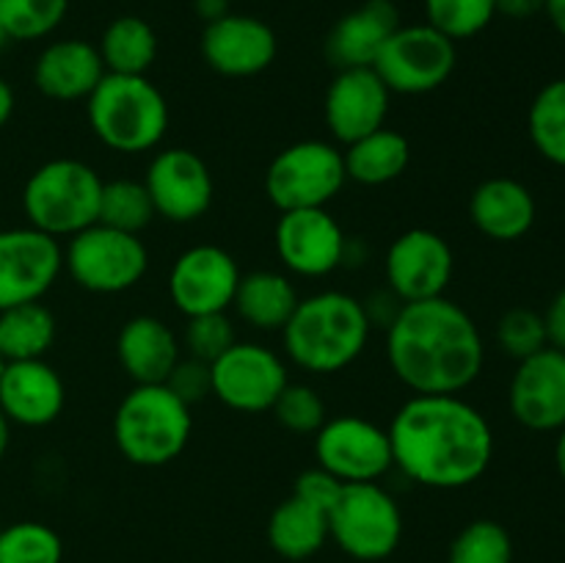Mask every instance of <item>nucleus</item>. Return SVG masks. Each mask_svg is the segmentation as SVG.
Masks as SVG:
<instances>
[{
	"mask_svg": "<svg viewBox=\"0 0 565 563\" xmlns=\"http://www.w3.org/2000/svg\"><path fill=\"white\" fill-rule=\"evenodd\" d=\"M447 563H513L511 533L494 519H475L450 541Z\"/></svg>",
	"mask_w": 565,
	"mask_h": 563,
	"instance_id": "72a5a7b5",
	"label": "nucleus"
},
{
	"mask_svg": "<svg viewBox=\"0 0 565 563\" xmlns=\"http://www.w3.org/2000/svg\"><path fill=\"white\" fill-rule=\"evenodd\" d=\"M348 182L345 158L334 144L307 138L281 149L265 171V193L279 213L329 208Z\"/></svg>",
	"mask_w": 565,
	"mask_h": 563,
	"instance_id": "1a4fd4ad",
	"label": "nucleus"
},
{
	"mask_svg": "<svg viewBox=\"0 0 565 563\" xmlns=\"http://www.w3.org/2000/svg\"><path fill=\"white\" fill-rule=\"evenodd\" d=\"M298 301L301 296L290 276L281 270H252L241 276L232 307L237 318L252 329L281 331L296 312Z\"/></svg>",
	"mask_w": 565,
	"mask_h": 563,
	"instance_id": "a878e982",
	"label": "nucleus"
},
{
	"mask_svg": "<svg viewBox=\"0 0 565 563\" xmlns=\"http://www.w3.org/2000/svg\"><path fill=\"white\" fill-rule=\"evenodd\" d=\"M66 386L53 364L44 359L6 362L0 373V412L11 425L44 428L64 412Z\"/></svg>",
	"mask_w": 565,
	"mask_h": 563,
	"instance_id": "412c9836",
	"label": "nucleus"
},
{
	"mask_svg": "<svg viewBox=\"0 0 565 563\" xmlns=\"http://www.w3.org/2000/svg\"><path fill=\"white\" fill-rule=\"evenodd\" d=\"M9 445H11V423L3 417V412H0V464H3L6 453H9Z\"/></svg>",
	"mask_w": 565,
	"mask_h": 563,
	"instance_id": "09e8293b",
	"label": "nucleus"
},
{
	"mask_svg": "<svg viewBox=\"0 0 565 563\" xmlns=\"http://www.w3.org/2000/svg\"><path fill=\"white\" fill-rule=\"evenodd\" d=\"M180 342L188 357L213 364L215 359L224 357L237 342L235 320L230 318V312H210L188 318Z\"/></svg>",
	"mask_w": 565,
	"mask_h": 563,
	"instance_id": "4c0bfd02",
	"label": "nucleus"
},
{
	"mask_svg": "<svg viewBox=\"0 0 565 563\" xmlns=\"http://www.w3.org/2000/svg\"><path fill=\"white\" fill-rule=\"evenodd\" d=\"M241 265L226 248L199 243L174 259L169 274L171 304L185 318L230 312L241 285Z\"/></svg>",
	"mask_w": 565,
	"mask_h": 563,
	"instance_id": "f3484780",
	"label": "nucleus"
},
{
	"mask_svg": "<svg viewBox=\"0 0 565 563\" xmlns=\"http://www.w3.org/2000/svg\"><path fill=\"white\" fill-rule=\"evenodd\" d=\"M180 357V337L154 315H136L116 337V359L132 384H166Z\"/></svg>",
	"mask_w": 565,
	"mask_h": 563,
	"instance_id": "b1692460",
	"label": "nucleus"
},
{
	"mask_svg": "<svg viewBox=\"0 0 565 563\" xmlns=\"http://www.w3.org/2000/svg\"><path fill=\"white\" fill-rule=\"evenodd\" d=\"M397 28H401V14L392 0H367L337 20L326 36V55L337 70L373 66L386 39Z\"/></svg>",
	"mask_w": 565,
	"mask_h": 563,
	"instance_id": "393cba45",
	"label": "nucleus"
},
{
	"mask_svg": "<svg viewBox=\"0 0 565 563\" xmlns=\"http://www.w3.org/2000/svg\"><path fill=\"white\" fill-rule=\"evenodd\" d=\"M11 39H9V33H6V28H3V22H0V50L6 47V44H9Z\"/></svg>",
	"mask_w": 565,
	"mask_h": 563,
	"instance_id": "8fccbe9b",
	"label": "nucleus"
},
{
	"mask_svg": "<svg viewBox=\"0 0 565 563\" xmlns=\"http://www.w3.org/2000/svg\"><path fill=\"white\" fill-rule=\"evenodd\" d=\"M370 331L364 301L351 293L323 290L298 301L281 340L287 359L303 373L334 375L362 357Z\"/></svg>",
	"mask_w": 565,
	"mask_h": 563,
	"instance_id": "7ed1b4c3",
	"label": "nucleus"
},
{
	"mask_svg": "<svg viewBox=\"0 0 565 563\" xmlns=\"http://www.w3.org/2000/svg\"><path fill=\"white\" fill-rule=\"evenodd\" d=\"M70 0H0V22L11 42H36L64 22Z\"/></svg>",
	"mask_w": 565,
	"mask_h": 563,
	"instance_id": "f704fd0d",
	"label": "nucleus"
},
{
	"mask_svg": "<svg viewBox=\"0 0 565 563\" xmlns=\"http://www.w3.org/2000/svg\"><path fill=\"white\" fill-rule=\"evenodd\" d=\"M270 412H274L276 423H279L281 428L298 436H315L320 431V425L329 419L326 401L320 397V392L309 384H296V381H290V384L281 390V395L276 397Z\"/></svg>",
	"mask_w": 565,
	"mask_h": 563,
	"instance_id": "e433bc0d",
	"label": "nucleus"
},
{
	"mask_svg": "<svg viewBox=\"0 0 565 563\" xmlns=\"http://www.w3.org/2000/svg\"><path fill=\"white\" fill-rule=\"evenodd\" d=\"M158 219L154 213L152 196H149L143 180H110L103 185L99 196V224L114 226V230L141 235L152 221Z\"/></svg>",
	"mask_w": 565,
	"mask_h": 563,
	"instance_id": "2f4dec72",
	"label": "nucleus"
},
{
	"mask_svg": "<svg viewBox=\"0 0 565 563\" xmlns=\"http://www.w3.org/2000/svg\"><path fill=\"white\" fill-rule=\"evenodd\" d=\"M456 270L452 246L434 230L414 226L397 235L386 248V290L401 304L445 296Z\"/></svg>",
	"mask_w": 565,
	"mask_h": 563,
	"instance_id": "ddd939ff",
	"label": "nucleus"
},
{
	"mask_svg": "<svg viewBox=\"0 0 565 563\" xmlns=\"http://www.w3.org/2000/svg\"><path fill=\"white\" fill-rule=\"evenodd\" d=\"M497 17V0H425V22L452 42L483 33Z\"/></svg>",
	"mask_w": 565,
	"mask_h": 563,
	"instance_id": "c9c22d12",
	"label": "nucleus"
},
{
	"mask_svg": "<svg viewBox=\"0 0 565 563\" xmlns=\"http://www.w3.org/2000/svg\"><path fill=\"white\" fill-rule=\"evenodd\" d=\"M329 539L353 561H386L403 539L401 506L381 484H345L329 508Z\"/></svg>",
	"mask_w": 565,
	"mask_h": 563,
	"instance_id": "0eeeda50",
	"label": "nucleus"
},
{
	"mask_svg": "<svg viewBox=\"0 0 565 563\" xmlns=\"http://www.w3.org/2000/svg\"><path fill=\"white\" fill-rule=\"evenodd\" d=\"M508 406L522 428L557 434L565 425V351L546 346L522 359L508 386Z\"/></svg>",
	"mask_w": 565,
	"mask_h": 563,
	"instance_id": "a211bd4d",
	"label": "nucleus"
},
{
	"mask_svg": "<svg viewBox=\"0 0 565 563\" xmlns=\"http://www.w3.org/2000/svg\"><path fill=\"white\" fill-rule=\"evenodd\" d=\"M166 386L174 392L180 401H185L188 406L193 403H202L204 397L213 395V375H210V364L202 359L193 357H180V362L174 364L171 375L166 379Z\"/></svg>",
	"mask_w": 565,
	"mask_h": 563,
	"instance_id": "ea45409f",
	"label": "nucleus"
},
{
	"mask_svg": "<svg viewBox=\"0 0 565 563\" xmlns=\"http://www.w3.org/2000/svg\"><path fill=\"white\" fill-rule=\"evenodd\" d=\"M345 158L348 180L359 182V185H386L403 177V171L412 163V144L403 132L392 130V127H379L370 136L359 138V141L348 144L342 149Z\"/></svg>",
	"mask_w": 565,
	"mask_h": 563,
	"instance_id": "cd10ccee",
	"label": "nucleus"
},
{
	"mask_svg": "<svg viewBox=\"0 0 565 563\" xmlns=\"http://www.w3.org/2000/svg\"><path fill=\"white\" fill-rule=\"evenodd\" d=\"M544 14L550 17L552 28L565 39V0H546Z\"/></svg>",
	"mask_w": 565,
	"mask_h": 563,
	"instance_id": "a18cd8bd",
	"label": "nucleus"
},
{
	"mask_svg": "<svg viewBox=\"0 0 565 563\" xmlns=\"http://www.w3.org/2000/svg\"><path fill=\"white\" fill-rule=\"evenodd\" d=\"M64 541L50 524L25 522L3 524L0 530V563H61Z\"/></svg>",
	"mask_w": 565,
	"mask_h": 563,
	"instance_id": "473e14b6",
	"label": "nucleus"
},
{
	"mask_svg": "<svg viewBox=\"0 0 565 563\" xmlns=\"http://www.w3.org/2000/svg\"><path fill=\"white\" fill-rule=\"evenodd\" d=\"M539 219L533 191L513 177H489L469 196V221L494 243H516Z\"/></svg>",
	"mask_w": 565,
	"mask_h": 563,
	"instance_id": "4be33fe9",
	"label": "nucleus"
},
{
	"mask_svg": "<svg viewBox=\"0 0 565 563\" xmlns=\"http://www.w3.org/2000/svg\"><path fill=\"white\" fill-rule=\"evenodd\" d=\"M544 326L550 346L557 348V351H565V287L557 290V296L552 298L550 307H546Z\"/></svg>",
	"mask_w": 565,
	"mask_h": 563,
	"instance_id": "79ce46f5",
	"label": "nucleus"
},
{
	"mask_svg": "<svg viewBox=\"0 0 565 563\" xmlns=\"http://www.w3.org/2000/svg\"><path fill=\"white\" fill-rule=\"evenodd\" d=\"M279 53V42L268 22L252 14H226L207 22L202 33V55L213 72L224 77H254L268 70Z\"/></svg>",
	"mask_w": 565,
	"mask_h": 563,
	"instance_id": "aec40b11",
	"label": "nucleus"
},
{
	"mask_svg": "<svg viewBox=\"0 0 565 563\" xmlns=\"http://www.w3.org/2000/svg\"><path fill=\"white\" fill-rule=\"evenodd\" d=\"M276 254L290 274L323 279L348 259V237L329 208L287 210L274 230Z\"/></svg>",
	"mask_w": 565,
	"mask_h": 563,
	"instance_id": "dca6fc26",
	"label": "nucleus"
},
{
	"mask_svg": "<svg viewBox=\"0 0 565 563\" xmlns=\"http://www.w3.org/2000/svg\"><path fill=\"white\" fill-rule=\"evenodd\" d=\"M92 132L108 149L143 155L158 147L169 130L171 110L163 92L147 75H110L86 99Z\"/></svg>",
	"mask_w": 565,
	"mask_h": 563,
	"instance_id": "39448f33",
	"label": "nucleus"
},
{
	"mask_svg": "<svg viewBox=\"0 0 565 563\" xmlns=\"http://www.w3.org/2000/svg\"><path fill=\"white\" fill-rule=\"evenodd\" d=\"M64 270V246L33 226L0 230V309L42 301Z\"/></svg>",
	"mask_w": 565,
	"mask_h": 563,
	"instance_id": "4468645a",
	"label": "nucleus"
},
{
	"mask_svg": "<svg viewBox=\"0 0 565 563\" xmlns=\"http://www.w3.org/2000/svg\"><path fill=\"white\" fill-rule=\"evenodd\" d=\"M143 185L152 196L154 213L171 224H193L213 208V171L193 149H160L149 160Z\"/></svg>",
	"mask_w": 565,
	"mask_h": 563,
	"instance_id": "2eb2a0df",
	"label": "nucleus"
},
{
	"mask_svg": "<svg viewBox=\"0 0 565 563\" xmlns=\"http://www.w3.org/2000/svg\"><path fill=\"white\" fill-rule=\"evenodd\" d=\"M64 270L83 290L116 296L143 279L149 270V248L141 235H130L97 221L66 237Z\"/></svg>",
	"mask_w": 565,
	"mask_h": 563,
	"instance_id": "6e6552de",
	"label": "nucleus"
},
{
	"mask_svg": "<svg viewBox=\"0 0 565 563\" xmlns=\"http://www.w3.org/2000/svg\"><path fill=\"white\" fill-rule=\"evenodd\" d=\"M497 346L502 348V353L516 359V362L544 351L550 346L544 315L527 307L508 309L500 318V323H497Z\"/></svg>",
	"mask_w": 565,
	"mask_h": 563,
	"instance_id": "58836bf2",
	"label": "nucleus"
},
{
	"mask_svg": "<svg viewBox=\"0 0 565 563\" xmlns=\"http://www.w3.org/2000/svg\"><path fill=\"white\" fill-rule=\"evenodd\" d=\"M386 359L414 395H461L483 373L486 342L472 315L439 296L397 309L386 326Z\"/></svg>",
	"mask_w": 565,
	"mask_h": 563,
	"instance_id": "f03ea898",
	"label": "nucleus"
},
{
	"mask_svg": "<svg viewBox=\"0 0 565 563\" xmlns=\"http://www.w3.org/2000/svg\"><path fill=\"white\" fill-rule=\"evenodd\" d=\"M105 180L97 169L75 158H55L39 166L22 188L28 226L55 237H72L97 224Z\"/></svg>",
	"mask_w": 565,
	"mask_h": 563,
	"instance_id": "423d86ee",
	"label": "nucleus"
},
{
	"mask_svg": "<svg viewBox=\"0 0 565 563\" xmlns=\"http://www.w3.org/2000/svg\"><path fill=\"white\" fill-rule=\"evenodd\" d=\"M3 368H6V362H3V357H0V373H3Z\"/></svg>",
	"mask_w": 565,
	"mask_h": 563,
	"instance_id": "3c124183",
	"label": "nucleus"
},
{
	"mask_svg": "<svg viewBox=\"0 0 565 563\" xmlns=\"http://www.w3.org/2000/svg\"><path fill=\"white\" fill-rule=\"evenodd\" d=\"M97 50L110 75H147L158 59V33L141 17H116L99 36Z\"/></svg>",
	"mask_w": 565,
	"mask_h": 563,
	"instance_id": "c85d7f7f",
	"label": "nucleus"
},
{
	"mask_svg": "<svg viewBox=\"0 0 565 563\" xmlns=\"http://www.w3.org/2000/svg\"><path fill=\"white\" fill-rule=\"evenodd\" d=\"M458 50L434 25H401L375 59L373 70L392 94H430L456 72Z\"/></svg>",
	"mask_w": 565,
	"mask_h": 563,
	"instance_id": "9d476101",
	"label": "nucleus"
},
{
	"mask_svg": "<svg viewBox=\"0 0 565 563\" xmlns=\"http://www.w3.org/2000/svg\"><path fill=\"white\" fill-rule=\"evenodd\" d=\"M527 130L541 158L565 169V77L550 81L535 94L527 114Z\"/></svg>",
	"mask_w": 565,
	"mask_h": 563,
	"instance_id": "7c9ffc66",
	"label": "nucleus"
},
{
	"mask_svg": "<svg viewBox=\"0 0 565 563\" xmlns=\"http://www.w3.org/2000/svg\"><path fill=\"white\" fill-rule=\"evenodd\" d=\"M55 342V318L42 301L0 309V357L3 362L44 359Z\"/></svg>",
	"mask_w": 565,
	"mask_h": 563,
	"instance_id": "c756f323",
	"label": "nucleus"
},
{
	"mask_svg": "<svg viewBox=\"0 0 565 563\" xmlns=\"http://www.w3.org/2000/svg\"><path fill=\"white\" fill-rule=\"evenodd\" d=\"M395 467L425 489H467L494 458V431L461 395H412L386 428Z\"/></svg>",
	"mask_w": 565,
	"mask_h": 563,
	"instance_id": "f257e3e1",
	"label": "nucleus"
},
{
	"mask_svg": "<svg viewBox=\"0 0 565 563\" xmlns=\"http://www.w3.org/2000/svg\"><path fill=\"white\" fill-rule=\"evenodd\" d=\"M193 414L166 384H132L114 414V442L121 458L158 469L185 453Z\"/></svg>",
	"mask_w": 565,
	"mask_h": 563,
	"instance_id": "20e7f679",
	"label": "nucleus"
},
{
	"mask_svg": "<svg viewBox=\"0 0 565 563\" xmlns=\"http://www.w3.org/2000/svg\"><path fill=\"white\" fill-rule=\"evenodd\" d=\"M342 480H337L334 475H329L326 469H320L315 464L312 469H303L301 475L296 478V486H292V495H298L301 500L312 502V506L323 508L329 513V508L334 506V500L340 497L342 491Z\"/></svg>",
	"mask_w": 565,
	"mask_h": 563,
	"instance_id": "a19ab883",
	"label": "nucleus"
},
{
	"mask_svg": "<svg viewBox=\"0 0 565 563\" xmlns=\"http://www.w3.org/2000/svg\"><path fill=\"white\" fill-rule=\"evenodd\" d=\"M213 395L241 414L270 412L276 397L290 384L285 359L259 342L237 340L224 357L210 364Z\"/></svg>",
	"mask_w": 565,
	"mask_h": 563,
	"instance_id": "f8f14e48",
	"label": "nucleus"
},
{
	"mask_svg": "<svg viewBox=\"0 0 565 563\" xmlns=\"http://www.w3.org/2000/svg\"><path fill=\"white\" fill-rule=\"evenodd\" d=\"M546 0H497V14L508 20H530L544 11Z\"/></svg>",
	"mask_w": 565,
	"mask_h": 563,
	"instance_id": "37998d69",
	"label": "nucleus"
},
{
	"mask_svg": "<svg viewBox=\"0 0 565 563\" xmlns=\"http://www.w3.org/2000/svg\"><path fill=\"white\" fill-rule=\"evenodd\" d=\"M14 105H17L14 92H11L9 83L0 77V127L11 119V114H14Z\"/></svg>",
	"mask_w": 565,
	"mask_h": 563,
	"instance_id": "49530a36",
	"label": "nucleus"
},
{
	"mask_svg": "<svg viewBox=\"0 0 565 563\" xmlns=\"http://www.w3.org/2000/svg\"><path fill=\"white\" fill-rule=\"evenodd\" d=\"M193 9L204 22H215L230 14V0H193Z\"/></svg>",
	"mask_w": 565,
	"mask_h": 563,
	"instance_id": "c03bdc74",
	"label": "nucleus"
},
{
	"mask_svg": "<svg viewBox=\"0 0 565 563\" xmlns=\"http://www.w3.org/2000/svg\"><path fill=\"white\" fill-rule=\"evenodd\" d=\"M329 541V513L312 502L290 495L268 519V544L287 561H307Z\"/></svg>",
	"mask_w": 565,
	"mask_h": 563,
	"instance_id": "bb28decb",
	"label": "nucleus"
},
{
	"mask_svg": "<svg viewBox=\"0 0 565 563\" xmlns=\"http://www.w3.org/2000/svg\"><path fill=\"white\" fill-rule=\"evenodd\" d=\"M0 530H3V522H0Z\"/></svg>",
	"mask_w": 565,
	"mask_h": 563,
	"instance_id": "603ef678",
	"label": "nucleus"
},
{
	"mask_svg": "<svg viewBox=\"0 0 565 563\" xmlns=\"http://www.w3.org/2000/svg\"><path fill=\"white\" fill-rule=\"evenodd\" d=\"M392 92L381 81L373 66H353L340 70L326 92L323 116L331 136L348 147L359 138L370 136L379 127H386Z\"/></svg>",
	"mask_w": 565,
	"mask_h": 563,
	"instance_id": "6ab92c4d",
	"label": "nucleus"
},
{
	"mask_svg": "<svg viewBox=\"0 0 565 563\" xmlns=\"http://www.w3.org/2000/svg\"><path fill=\"white\" fill-rule=\"evenodd\" d=\"M555 467H557V475L565 480V425L557 431V439H555Z\"/></svg>",
	"mask_w": 565,
	"mask_h": 563,
	"instance_id": "de8ad7c7",
	"label": "nucleus"
},
{
	"mask_svg": "<svg viewBox=\"0 0 565 563\" xmlns=\"http://www.w3.org/2000/svg\"><path fill=\"white\" fill-rule=\"evenodd\" d=\"M105 77L97 44L83 39H58L39 53L33 64V83L55 103H81L92 97Z\"/></svg>",
	"mask_w": 565,
	"mask_h": 563,
	"instance_id": "5701e85b",
	"label": "nucleus"
},
{
	"mask_svg": "<svg viewBox=\"0 0 565 563\" xmlns=\"http://www.w3.org/2000/svg\"><path fill=\"white\" fill-rule=\"evenodd\" d=\"M315 461L342 484H379L392 467V442L386 428L359 417H329L315 434Z\"/></svg>",
	"mask_w": 565,
	"mask_h": 563,
	"instance_id": "9b49d317",
	"label": "nucleus"
}]
</instances>
